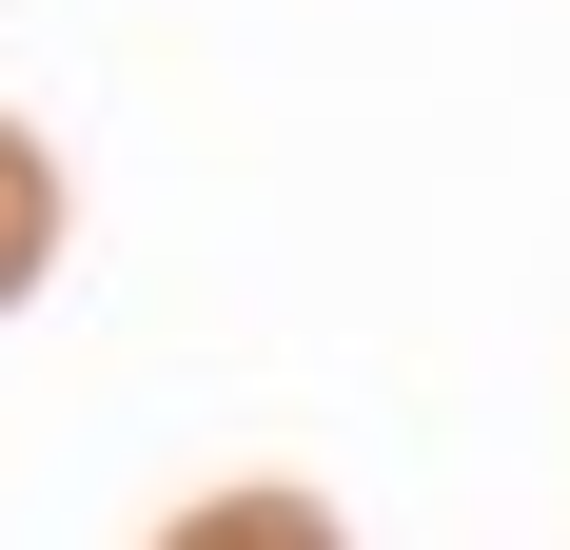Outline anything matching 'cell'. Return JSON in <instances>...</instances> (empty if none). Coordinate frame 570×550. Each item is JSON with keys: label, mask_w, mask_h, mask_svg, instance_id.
<instances>
[{"label": "cell", "mask_w": 570, "mask_h": 550, "mask_svg": "<svg viewBox=\"0 0 570 550\" xmlns=\"http://www.w3.org/2000/svg\"><path fill=\"white\" fill-rule=\"evenodd\" d=\"M40 275H59V158L20 138V118H0V315H20Z\"/></svg>", "instance_id": "cell-2"}, {"label": "cell", "mask_w": 570, "mask_h": 550, "mask_svg": "<svg viewBox=\"0 0 570 550\" xmlns=\"http://www.w3.org/2000/svg\"><path fill=\"white\" fill-rule=\"evenodd\" d=\"M158 550H354V531H335L315 492H276V472H256V492H197V511H177Z\"/></svg>", "instance_id": "cell-1"}]
</instances>
